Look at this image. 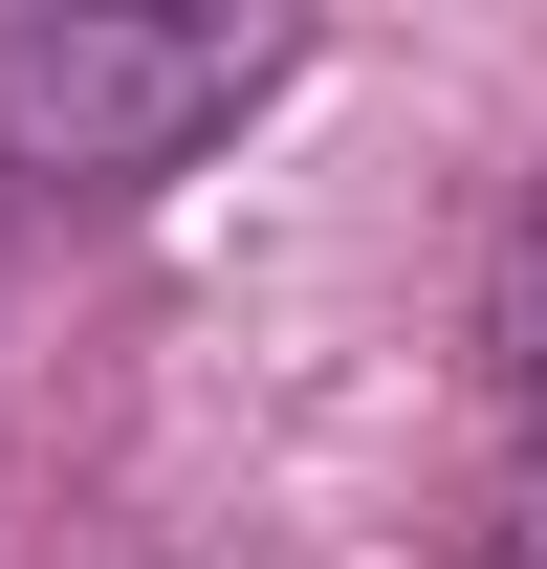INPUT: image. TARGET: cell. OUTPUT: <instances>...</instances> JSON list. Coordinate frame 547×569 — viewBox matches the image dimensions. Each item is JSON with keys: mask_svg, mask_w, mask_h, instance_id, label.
I'll use <instances>...</instances> for the list:
<instances>
[{"mask_svg": "<svg viewBox=\"0 0 547 569\" xmlns=\"http://www.w3.org/2000/svg\"><path fill=\"white\" fill-rule=\"evenodd\" d=\"M526 438H547V241H526Z\"/></svg>", "mask_w": 547, "mask_h": 569, "instance_id": "7a4b0ae2", "label": "cell"}, {"mask_svg": "<svg viewBox=\"0 0 547 569\" xmlns=\"http://www.w3.org/2000/svg\"><path fill=\"white\" fill-rule=\"evenodd\" d=\"M504 569H547V526H504Z\"/></svg>", "mask_w": 547, "mask_h": 569, "instance_id": "3957f363", "label": "cell"}, {"mask_svg": "<svg viewBox=\"0 0 547 569\" xmlns=\"http://www.w3.org/2000/svg\"><path fill=\"white\" fill-rule=\"evenodd\" d=\"M285 88V22H132V0H0V153L22 176H176Z\"/></svg>", "mask_w": 547, "mask_h": 569, "instance_id": "6da1fadb", "label": "cell"}]
</instances>
